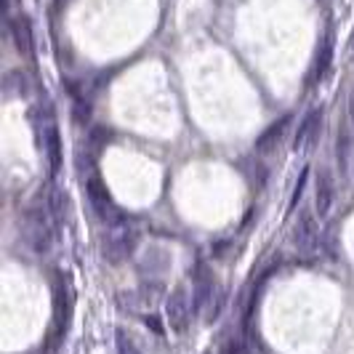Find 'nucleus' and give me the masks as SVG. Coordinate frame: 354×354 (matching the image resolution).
Returning <instances> with one entry per match:
<instances>
[{"mask_svg": "<svg viewBox=\"0 0 354 354\" xmlns=\"http://www.w3.org/2000/svg\"><path fill=\"white\" fill-rule=\"evenodd\" d=\"M86 192H88L91 205L96 208V213L104 218L106 224H112V227H123L125 213L112 203V197H109V192H106V187L99 181V178L91 176L88 181H86Z\"/></svg>", "mask_w": 354, "mask_h": 354, "instance_id": "nucleus-1", "label": "nucleus"}, {"mask_svg": "<svg viewBox=\"0 0 354 354\" xmlns=\"http://www.w3.org/2000/svg\"><path fill=\"white\" fill-rule=\"evenodd\" d=\"M165 317H168L171 328L176 333H181L187 328V322H189V296H187V288L184 285H176L174 293L168 296V301H165Z\"/></svg>", "mask_w": 354, "mask_h": 354, "instance_id": "nucleus-2", "label": "nucleus"}, {"mask_svg": "<svg viewBox=\"0 0 354 354\" xmlns=\"http://www.w3.org/2000/svg\"><path fill=\"white\" fill-rule=\"evenodd\" d=\"M319 125H322V109L319 106H312L306 112V118L301 120L296 136H293V149H309L312 144L319 139Z\"/></svg>", "mask_w": 354, "mask_h": 354, "instance_id": "nucleus-3", "label": "nucleus"}, {"mask_svg": "<svg viewBox=\"0 0 354 354\" xmlns=\"http://www.w3.org/2000/svg\"><path fill=\"white\" fill-rule=\"evenodd\" d=\"M333 203H336V181H333L328 168H322L317 174V187H315V211H317V216H328L333 211Z\"/></svg>", "mask_w": 354, "mask_h": 354, "instance_id": "nucleus-4", "label": "nucleus"}, {"mask_svg": "<svg viewBox=\"0 0 354 354\" xmlns=\"http://www.w3.org/2000/svg\"><path fill=\"white\" fill-rule=\"evenodd\" d=\"M290 123H293V112H288V115H283V118H277V120H274V123L269 125L264 133L256 139V149H259V152H269V149H274V147L285 139V133H288Z\"/></svg>", "mask_w": 354, "mask_h": 354, "instance_id": "nucleus-5", "label": "nucleus"}, {"mask_svg": "<svg viewBox=\"0 0 354 354\" xmlns=\"http://www.w3.org/2000/svg\"><path fill=\"white\" fill-rule=\"evenodd\" d=\"M40 131H43V149H46L48 162H51V174H56L59 165H62V139H59V131H56L53 123L40 125Z\"/></svg>", "mask_w": 354, "mask_h": 354, "instance_id": "nucleus-6", "label": "nucleus"}, {"mask_svg": "<svg viewBox=\"0 0 354 354\" xmlns=\"http://www.w3.org/2000/svg\"><path fill=\"white\" fill-rule=\"evenodd\" d=\"M330 59H333V35L328 32L325 40L319 43L317 56H315V64H312V72H309V86H312V83H317L319 77L325 75V70L330 67Z\"/></svg>", "mask_w": 354, "mask_h": 354, "instance_id": "nucleus-7", "label": "nucleus"}, {"mask_svg": "<svg viewBox=\"0 0 354 354\" xmlns=\"http://www.w3.org/2000/svg\"><path fill=\"white\" fill-rule=\"evenodd\" d=\"M315 240H317V221L312 213H301V218L296 221V230H293V243L299 248H309Z\"/></svg>", "mask_w": 354, "mask_h": 354, "instance_id": "nucleus-8", "label": "nucleus"}, {"mask_svg": "<svg viewBox=\"0 0 354 354\" xmlns=\"http://www.w3.org/2000/svg\"><path fill=\"white\" fill-rule=\"evenodd\" d=\"M11 37H14V46L21 56H32V30H30V21L24 17L11 21Z\"/></svg>", "mask_w": 354, "mask_h": 354, "instance_id": "nucleus-9", "label": "nucleus"}, {"mask_svg": "<svg viewBox=\"0 0 354 354\" xmlns=\"http://www.w3.org/2000/svg\"><path fill=\"white\" fill-rule=\"evenodd\" d=\"M213 296V280L211 274H205V272H197L195 274V306L200 309L203 304L208 301Z\"/></svg>", "mask_w": 354, "mask_h": 354, "instance_id": "nucleus-10", "label": "nucleus"}, {"mask_svg": "<svg viewBox=\"0 0 354 354\" xmlns=\"http://www.w3.org/2000/svg\"><path fill=\"white\" fill-rule=\"evenodd\" d=\"M336 158L341 162V168L346 171L349 168V158H352V139H349V133L346 131H341L336 139Z\"/></svg>", "mask_w": 354, "mask_h": 354, "instance_id": "nucleus-11", "label": "nucleus"}, {"mask_svg": "<svg viewBox=\"0 0 354 354\" xmlns=\"http://www.w3.org/2000/svg\"><path fill=\"white\" fill-rule=\"evenodd\" d=\"M306 178H309V168H304L301 176H299V187L293 189V197H290V208H293V205H299V200H301L304 187H306Z\"/></svg>", "mask_w": 354, "mask_h": 354, "instance_id": "nucleus-12", "label": "nucleus"}, {"mask_svg": "<svg viewBox=\"0 0 354 354\" xmlns=\"http://www.w3.org/2000/svg\"><path fill=\"white\" fill-rule=\"evenodd\" d=\"M88 118H91L88 104H86V102H80V99H77V96H75V120H77V123H80V120H83V123H86V120H88Z\"/></svg>", "mask_w": 354, "mask_h": 354, "instance_id": "nucleus-13", "label": "nucleus"}, {"mask_svg": "<svg viewBox=\"0 0 354 354\" xmlns=\"http://www.w3.org/2000/svg\"><path fill=\"white\" fill-rule=\"evenodd\" d=\"M91 142L96 144V147H99V144H106L109 142V131H106V128H93V131H91Z\"/></svg>", "mask_w": 354, "mask_h": 354, "instance_id": "nucleus-14", "label": "nucleus"}, {"mask_svg": "<svg viewBox=\"0 0 354 354\" xmlns=\"http://www.w3.org/2000/svg\"><path fill=\"white\" fill-rule=\"evenodd\" d=\"M221 354H240V344L227 341V344H224V349H221Z\"/></svg>", "mask_w": 354, "mask_h": 354, "instance_id": "nucleus-15", "label": "nucleus"}, {"mask_svg": "<svg viewBox=\"0 0 354 354\" xmlns=\"http://www.w3.org/2000/svg\"><path fill=\"white\" fill-rule=\"evenodd\" d=\"M349 120H352V128H354V91L352 96H349Z\"/></svg>", "mask_w": 354, "mask_h": 354, "instance_id": "nucleus-16", "label": "nucleus"}, {"mask_svg": "<svg viewBox=\"0 0 354 354\" xmlns=\"http://www.w3.org/2000/svg\"><path fill=\"white\" fill-rule=\"evenodd\" d=\"M0 8H3V17H8V0H3V6H0Z\"/></svg>", "mask_w": 354, "mask_h": 354, "instance_id": "nucleus-17", "label": "nucleus"}]
</instances>
